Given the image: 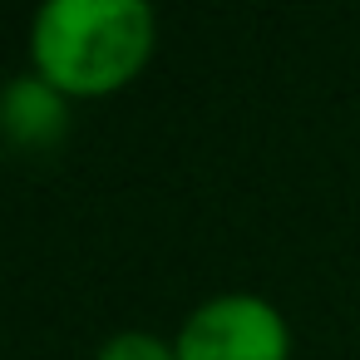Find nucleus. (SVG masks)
<instances>
[{
	"label": "nucleus",
	"mask_w": 360,
	"mask_h": 360,
	"mask_svg": "<svg viewBox=\"0 0 360 360\" xmlns=\"http://www.w3.org/2000/svg\"><path fill=\"white\" fill-rule=\"evenodd\" d=\"M153 50L143 0H50L30 25V55L60 94H109Z\"/></svg>",
	"instance_id": "nucleus-1"
},
{
	"label": "nucleus",
	"mask_w": 360,
	"mask_h": 360,
	"mask_svg": "<svg viewBox=\"0 0 360 360\" xmlns=\"http://www.w3.org/2000/svg\"><path fill=\"white\" fill-rule=\"evenodd\" d=\"M291 335L271 301L232 291L198 306L178 330V360H286Z\"/></svg>",
	"instance_id": "nucleus-2"
},
{
	"label": "nucleus",
	"mask_w": 360,
	"mask_h": 360,
	"mask_svg": "<svg viewBox=\"0 0 360 360\" xmlns=\"http://www.w3.org/2000/svg\"><path fill=\"white\" fill-rule=\"evenodd\" d=\"M6 134L15 143H55L65 134V94L45 75H20L6 89Z\"/></svg>",
	"instance_id": "nucleus-3"
},
{
	"label": "nucleus",
	"mask_w": 360,
	"mask_h": 360,
	"mask_svg": "<svg viewBox=\"0 0 360 360\" xmlns=\"http://www.w3.org/2000/svg\"><path fill=\"white\" fill-rule=\"evenodd\" d=\"M99 360H178V345H163L148 330H119L114 340H104Z\"/></svg>",
	"instance_id": "nucleus-4"
}]
</instances>
